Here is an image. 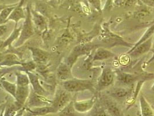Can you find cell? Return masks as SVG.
<instances>
[{"instance_id": "6da1fadb", "label": "cell", "mask_w": 154, "mask_h": 116, "mask_svg": "<svg viewBox=\"0 0 154 116\" xmlns=\"http://www.w3.org/2000/svg\"><path fill=\"white\" fill-rule=\"evenodd\" d=\"M65 90L69 92H77L85 90H90L94 95L96 94L95 86L96 84L92 80H80L72 78L65 81L63 83Z\"/></svg>"}, {"instance_id": "7a4b0ae2", "label": "cell", "mask_w": 154, "mask_h": 116, "mask_svg": "<svg viewBox=\"0 0 154 116\" xmlns=\"http://www.w3.org/2000/svg\"><path fill=\"white\" fill-rule=\"evenodd\" d=\"M116 77L117 81L123 85L131 86L134 83L140 80H148L154 79V73H141L133 74L123 71L121 70H116L114 71Z\"/></svg>"}, {"instance_id": "3957f363", "label": "cell", "mask_w": 154, "mask_h": 116, "mask_svg": "<svg viewBox=\"0 0 154 116\" xmlns=\"http://www.w3.org/2000/svg\"><path fill=\"white\" fill-rule=\"evenodd\" d=\"M98 98L111 116H126L118 102L107 94L98 93Z\"/></svg>"}, {"instance_id": "277c9868", "label": "cell", "mask_w": 154, "mask_h": 116, "mask_svg": "<svg viewBox=\"0 0 154 116\" xmlns=\"http://www.w3.org/2000/svg\"><path fill=\"white\" fill-rule=\"evenodd\" d=\"M116 74L114 71L109 67H104L96 84V92L98 93L113 84Z\"/></svg>"}, {"instance_id": "5b68a950", "label": "cell", "mask_w": 154, "mask_h": 116, "mask_svg": "<svg viewBox=\"0 0 154 116\" xmlns=\"http://www.w3.org/2000/svg\"><path fill=\"white\" fill-rule=\"evenodd\" d=\"M99 46L96 44H81L75 46L71 54L68 58L67 65L70 67L73 65V64L77 61L78 58L80 56L84 55L89 54L91 51L95 48H97Z\"/></svg>"}, {"instance_id": "8992f818", "label": "cell", "mask_w": 154, "mask_h": 116, "mask_svg": "<svg viewBox=\"0 0 154 116\" xmlns=\"http://www.w3.org/2000/svg\"><path fill=\"white\" fill-rule=\"evenodd\" d=\"M104 33L103 35V38L101 39L102 41L106 44H108V45L111 46L116 45H123V46H128L132 48L134 44L131 45V44L128 43L125 41H124L122 38L117 36L115 34L111 32L107 27V24L104 23L103 25Z\"/></svg>"}, {"instance_id": "52a82bcc", "label": "cell", "mask_w": 154, "mask_h": 116, "mask_svg": "<svg viewBox=\"0 0 154 116\" xmlns=\"http://www.w3.org/2000/svg\"><path fill=\"white\" fill-rule=\"evenodd\" d=\"M21 31L22 33L20 35V38L19 39L16 46H19L22 45L27 39H29L34 34L31 11L29 7L27 8L26 19L22 26V29Z\"/></svg>"}, {"instance_id": "ba28073f", "label": "cell", "mask_w": 154, "mask_h": 116, "mask_svg": "<svg viewBox=\"0 0 154 116\" xmlns=\"http://www.w3.org/2000/svg\"><path fill=\"white\" fill-rule=\"evenodd\" d=\"M128 87H116L107 92V94L116 100H121L124 98L131 97V94L134 92V86Z\"/></svg>"}, {"instance_id": "9c48e42d", "label": "cell", "mask_w": 154, "mask_h": 116, "mask_svg": "<svg viewBox=\"0 0 154 116\" xmlns=\"http://www.w3.org/2000/svg\"><path fill=\"white\" fill-rule=\"evenodd\" d=\"M152 39L153 37L147 39L145 42L140 44L139 45L131 48L128 52L127 54L129 55L133 58H137L139 56L143 55L151 49L152 46Z\"/></svg>"}, {"instance_id": "30bf717a", "label": "cell", "mask_w": 154, "mask_h": 116, "mask_svg": "<svg viewBox=\"0 0 154 116\" xmlns=\"http://www.w3.org/2000/svg\"><path fill=\"white\" fill-rule=\"evenodd\" d=\"M71 101V95L67 91H62L57 93L54 101H53L52 106L54 108L56 112L61 111Z\"/></svg>"}, {"instance_id": "8fae6325", "label": "cell", "mask_w": 154, "mask_h": 116, "mask_svg": "<svg viewBox=\"0 0 154 116\" xmlns=\"http://www.w3.org/2000/svg\"><path fill=\"white\" fill-rule=\"evenodd\" d=\"M98 99V95H94L92 98L89 100L83 101H73L74 107L75 111L83 113L89 111H91V109L94 106L95 103Z\"/></svg>"}, {"instance_id": "7c38bea8", "label": "cell", "mask_w": 154, "mask_h": 116, "mask_svg": "<svg viewBox=\"0 0 154 116\" xmlns=\"http://www.w3.org/2000/svg\"><path fill=\"white\" fill-rule=\"evenodd\" d=\"M116 57V55L109 50L103 47L99 46L96 48L93 55V63L98 61H104Z\"/></svg>"}, {"instance_id": "4fadbf2b", "label": "cell", "mask_w": 154, "mask_h": 116, "mask_svg": "<svg viewBox=\"0 0 154 116\" xmlns=\"http://www.w3.org/2000/svg\"><path fill=\"white\" fill-rule=\"evenodd\" d=\"M29 95V90L27 86H19L18 85L16 92L15 99L16 100V105L20 108L23 106L24 102L26 101Z\"/></svg>"}, {"instance_id": "5bb4252c", "label": "cell", "mask_w": 154, "mask_h": 116, "mask_svg": "<svg viewBox=\"0 0 154 116\" xmlns=\"http://www.w3.org/2000/svg\"><path fill=\"white\" fill-rule=\"evenodd\" d=\"M34 61L37 63H44L47 62L49 54L46 51L34 47H30Z\"/></svg>"}, {"instance_id": "9a60e30c", "label": "cell", "mask_w": 154, "mask_h": 116, "mask_svg": "<svg viewBox=\"0 0 154 116\" xmlns=\"http://www.w3.org/2000/svg\"><path fill=\"white\" fill-rule=\"evenodd\" d=\"M57 76L59 79L64 81L73 78L71 72V67L67 64L63 63H60L57 68Z\"/></svg>"}, {"instance_id": "2e32d148", "label": "cell", "mask_w": 154, "mask_h": 116, "mask_svg": "<svg viewBox=\"0 0 154 116\" xmlns=\"http://www.w3.org/2000/svg\"><path fill=\"white\" fill-rule=\"evenodd\" d=\"M88 116H111L102 105L99 98L91 110L90 114Z\"/></svg>"}, {"instance_id": "e0dca14e", "label": "cell", "mask_w": 154, "mask_h": 116, "mask_svg": "<svg viewBox=\"0 0 154 116\" xmlns=\"http://www.w3.org/2000/svg\"><path fill=\"white\" fill-rule=\"evenodd\" d=\"M140 104L142 116H154V112L151 106L143 95L140 98Z\"/></svg>"}, {"instance_id": "ac0fdd59", "label": "cell", "mask_w": 154, "mask_h": 116, "mask_svg": "<svg viewBox=\"0 0 154 116\" xmlns=\"http://www.w3.org/2000/svg\"><path fill=\"white\" fill-rule=\"evenodd\" d=\"M29 115L28 116H41L51 113H55L56 110L53 106H44L41 108L28 110Z\"/></svg>"}, {"instance_id": "d6986e66", "label": "cell", "mask_w": 154, "mask_h": 116, "mask_svg": "<svg viewBox=\"0 0 154 116\" xmlns=\"http://www.w3.org/2000/svg\"><path fill=\"white\" fill-rule=\"evenodd\" d=\"M25 16L26 15L22 7L21 6L16 7L11 15L8 17L7 21L11 20H14L16 22V26H17V23L19 21V20L24 18Z\"/></svg>"}, {"instance_id": "ffe728a7", "label": "cell", "mask_w": 154, "mask_h": 116, "mask_svg": "<svg viewBox=\"0 0 154 116\" xmlns=\"http://www.w3.org/2000/svg\"><path fill=\"white\" fill-rule=\"evenodd\" d=\"M116 4L123 8H133L144 5L140 0H116Z\"/></svg>"}, {"instance_id": "44dd1931", "label": "cell", "mask_w": 154, "mask_h": 116, "mask_svg": "<svg viewBox=\"0 0 154 116\" xmlns=\"http://www.w3.org/2000/svg\"><path fill=\"white\" fill-rule=\"evenodd\" d=\"M140 8L134 13V17L139 20H142L151 14V11L150 7L145 5L140 6Z\"/></svg>"}, {"instance_id": "7402d4cb", "label": "cell", "mask_w": 154, "mask_h": 116, "mask_svg": "<svg viewBox=\"0 0 154 116\" xmlns=\"http://www.w3.org/2000/svg\"><path fill=\"white\" fill-rule=\"evenodd\" d=\"M27 73H28V74H29V77L30 78V80L31 81V84H32L33 88H34L36 93H37L38 95H39L43 96L44 93L45 92V91L43 89V88L39 84L38 77L33 74H31V73H30L29 72H27Z\"/></svg>"}, {"instance_id": "603a6c76", "label": "cell", "mask_w": 154, "mask_h": 116, "mask_svg": "<svg viewBox=\"0 0 154 116\" xmlns=\"http://www.w3.org/2000/svg\"><path fill=\"white\" fill-rule=\"evenodd\" d=\"M31 12L32 15V16H31L32 19L33 20L36 26L41 29H44L46 24L45 18L43 16L39 14L37 12H35V11H33L32 10H31Z\"/></svg>"}, {"instance_id": "cb8c5ba5", "label": "cell", "mask_w": 154, "mask_h": 116, "mask_svg": "<svg viewBox=\"0 0 154 116\" xmlns=\"http://www.w3.org/2000/svg\"><path fill=\"white\" fill-rule=\"evenodd\" d=\"M75 111H76L74 107V102L73 101H71L60 111V116H78L75 113Z\"/></svg>"}, {"instance_id": "d4e9b609", "label": "cell", "mask_w": 154, "mask_h": 116, "mask_svg": "<svg viewBox=\"0 0 154 116\" xmlns=\"http://www.w3.org/2000/svg\"><path fill=\"white\" fill-rule=\"evenodd\" d=\"M154 33V23L150 27H149V28L147 29V30H146V32L144 33V34L143 36V37H142L141 39H140V40H139V41H138L136 44H135L134 45V46H133V47H135V46H137V45H140V44H141V43L145 42L147 39H148L149 38H151V37H152ZM133 47H132V48H133Z\"/></svg>"}, {"instance_id": "484cf974", "label": "cell", "mask_w": 154, "mask_h": 116, "mask_svg": "<svg viewBox=\"0 0 154 116\" xmlns=\"http://www.w3.org/2000/svg\"><path fill=\"white\" fill-rule=\"evenodd\" d=\"M73 41V37L71 34L69 33V29H67L64 34L62 36L59 40V44L61 45H66L69 43L70 42Z\"/></svg>"}, {"instance_id": "4316f807", "label": "cell", "mask_w": 154, "mask_h": 116, "mask_svg": "<svg viewBox=\"0 0 154 116\" xmlns=\"http://www.w3.org/2000/svg\"><path fill=\"white\" fill-rule=\"evenodd\" d=\"M2 84L5 88V89L10 93L12 96L15 98L16 92V86L15 84L8 82L7 81H2Z\"/></svg>"}, {"instance_id": "83f0119b", "label": "cell", "mask_w": 154, "mask_h": 116, "mask_svg": "<svg viewBox=\"0 0 154 116\" xmlns=\"http://www.w3.org/2000/svg\"><path fill=\"white\" fill-rule=\"evenodd\" d=\"M15 7H11L3 9L0 13V18L4 21L7 22L8 17L11 15V14Z\"/></svg>"}, {"instance_id": "f1b7e54d", "label": "cell", "mask_w": 154, "mask_h": 116, "mask_svg": "<svg viewBox=\"0 0 154 116\" xmlns=\"http://www.w3.org/2000/svg\"><path fill=\"white\" fill-rule=\"evenodd\" d=\"M21 29H22V27L19 28L18 29H15V30L13 33V34L10 36V37L7 41H5L4 48L11 45V44L12 42V41L18 37L20 32L21 31Z\"/></svg>"}, {"instance_id": "f546056e", "label": "cell", "mask_w": 154, "mask_h": 116, "mask_svg": "<svg viewBox=\"0 0 154 116\" xmlns=\"http://www.w3.org/2000/svg\"><path fill=\"white\" fill-rule=\"evenodd\" d=\"M29 83V78L22 74L17 75V85L19 86H27Z\"/></svg>"}, {"instance_id": "4dcf8cb0", "label": "cell", "mask_w": 154, "mask_h": 116, "mask_svg": "<svg viewBox=\"0 0 154 116\" xmlns=\"http://www.w3.org/2000/svg\"><path fill=\"white\" fill-rule=\"evenodd\" d=\"M88 2L95 8L99 12H102L101 8V0H88Z\"/></svg>"}, {"instance_id": "1f68e13d", "label": "cell", "mask_w": 154, "mask_h": 116, "mask_svg": "<svg viewBox=\"0 0 154 116\" xmlns=\"http://www.w3.org/2000/svg\"><path fill=\"white\" fill-rule=\"evenodd\" d=\"M23 66L27 71L29 70H32L34 69L36 67L35 63L31 62L25 63L24 64H23Z\"/></svg>"}, {"instance_id": "d6a6232c", "label": "cell", "mask_w": 154, "mask_h": 116, "mask_svg": "<svg viewBox=\"0 0 154 116\" xmlns=\"http://www.w3.org/2000/svg\"><path fill=\"white\" fill-rule=\"evenodd\" d=\"M8 31V27L6 25H0V37L3 36Z\"/></svg>"}, {"instance_id": "836d02e7", "label": "cell", "mask_w": 154, "mask_h": 116, "mask_svg": "<svg viewBox=\"0 0 154 116\" xmlns=\"http://www.w3.org/2000/svg\"><path fill=\"white\" fill-rule=\"evenodd\" d=\"M4 42L5 41H2V39H0V49L1 48H4Z\"/></svg>"}, {"instance_id": "e575fe53", "label": "cell", "mask_w": 154, "mask_h": 116, "mask_svg": "<svg viewBox=\"0 0 154 116\" xmlns=\"http://www.w3.org/2000/svg\"><path fill=\"white\" fill-rule=\"evenodd\" d=\"M5 22H5V21H4L3 20H2V19L0 18V25H1V24H3L4 23H5Z\"/></svg>"}, {"instance_id": "d590c367", "label": "cell", "mask_w": 154, "mask_h": 116, "mask_svg": "<svg viewBox=\"0 0 154 116\" xmlns=\"http://www.w3.org/2000/svg\"><path fill=\"white\" fill-rule=\"evenodd\" d=\"M151 90L154 91V84L152 85V88H151Z\"/></svg>"}]
</instances>
